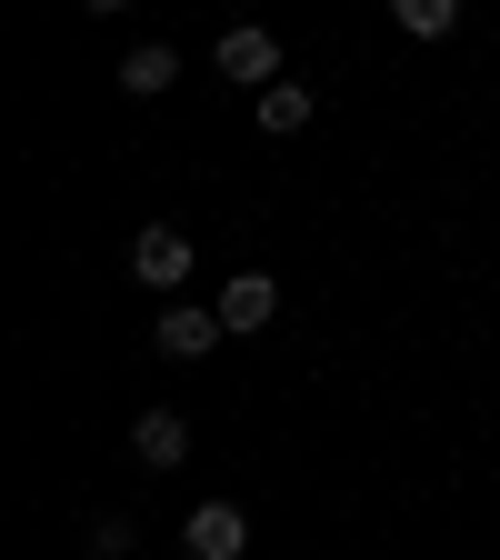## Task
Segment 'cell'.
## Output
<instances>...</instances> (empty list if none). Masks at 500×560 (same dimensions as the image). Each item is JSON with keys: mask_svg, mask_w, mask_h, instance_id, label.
<instances>
[{"mask_svg": "<svg viewBox=\"0 0 500 560\" xmlns=\"http://www.w3.org/2000/svg\"><path fill=\"white\" fill-rule=\"evenodd\" d=\"M151 340H161V361H200V350H221L231 330H221V301H171L151 320Z\"/></svg>", "mask_w": 500, "mask_h": 560, "instance_id": "1", "label": "cell"}, {"mask_svg": "<svg viewBox=\"0 0 500 560\" xmlns=\"http://www.w3.org/2000/svg\"><path fill=\"white\" fill-rule=\"evenodd\" d=\"M181 550H190V560H241V550H251V511H241V501H200V511L181 521Z\"/></svg>", "mask_w": 500, "mask_h": 560, "instance_id": "2", "label": "cell"}, {"mask_svg": "<svg viewBox=\"0 0 500 560\" xmlns=\"http://www.w3.org/2000/svg\"><path fill=\"white\" fill-rule=\"evenodd\" d=\"M190 260H200V250H190L171 221H151V231L130 241V280H140V291H181V280H190Z\"/></svg>", "mask_w": 500, "mask_h": 560, "instance_id": "3", "label": "cell"}, {"mask_svg": "<svg viewBox=\"0 0 500 560\" xmlns=\"http://www.w3.org/2000/svg\"><path fill=\"white\" fill-rule=\"evenodd\" d=\"M130 460H140V470H181V460H190V420H181L171 400H151V410L130 420Z\"/></svg>", "mask_w": 500, "mask_h": 560, "instance_id": "4", "label": "cell"}, {"mask_svg": "<svg viewBox=\"0 0 500 560\" xmlns=\"http://www.w3.org/2000/svg\"><path fill=\"white\" fill-rule=\"evenodd\" d=\"M210 60H221V81H251V91H270V81H280V40H270L260 21L221 31V50H210Z\"/></svg>", "mask_w": 500, "mask_h": 560, "instance_id": "5", "label": "cell"}, {"mask_svg": "<svg viewBox=\"0 0 500 560\" xmlns=\"http://www.w3.org/2000/svg\"><path fill=\"white\" fill-rule=\"evenodd\" d=\"M270 320H280V280H270V270L221 280V330H231V340H251V330H270Z\"/></svg>", "mask_w": 500, "mask_h": 560, "instance_id": "6", "label": "cell"}, {"mask_svg": "<svg viewBox=\"0 0 500 560\" xmlns=\"http://www.w3.org/2000/svg\"><path fill=\"white\" fill-rule=\"evenodd\" d=\"M171 81H181V50H171V40H140V50H120V91H130V101H161Z\"/></svg>", "mask_w": 500, "mask_h": 560, "instance_id": "7", "label": "cell"}, {"mask_svg": "<svg viewBox=\"0 0 500 560\" xmlns=\"http://www.w3.org/2000/svg\"><path fill=\"white\" fill-rule=\"evenodd\" d=\"M311 110H321V101H311V81H270V91H260V130H270V140L311 130Z\"/></svg>", "mask_w": 500, "mask_h": 560, "instance_id": "8", "label": "cell"}, {"mask_svg": "<svg viewBox=\"0 0 500 560\" xmlns=\"http://www.w3.org/2000/svg\"><path fill=\"white\" fill-rule=\"evenodd\" d=\"M391 21L410 40H441V31H461V0H391Z\"/></svg>", "mask_w": 500, "mask_h": 560, "instance_id": "9", "label": "cell"}, {"mask_svg": "<svg viewBox=\"0 0 500 560\" xmlns=\"http://www.w3.org/2000/svg\"><path fill=\"white\" fill-rule=\"evenodd\" d=\"M130 550H140V530H130L120 511H101V521H91V560H130Z\"/></svg>", "mask_w": 500, "mask_h": 560, "instance_id": "10", "label": "cell"}, {"mask_svg": "<svg viewBox=\"0 0 500 560\" xmlns=\"http://www.w3.org/2000/svg\"><path fill=\"white\" fill-rule=\"evenodd\" d=\"M81 11H130V0H81Z\"/></svg>", "mask_w": 500, "mask_h": 560, "instance_id": "11", "label": "cell"}]
</instances>
